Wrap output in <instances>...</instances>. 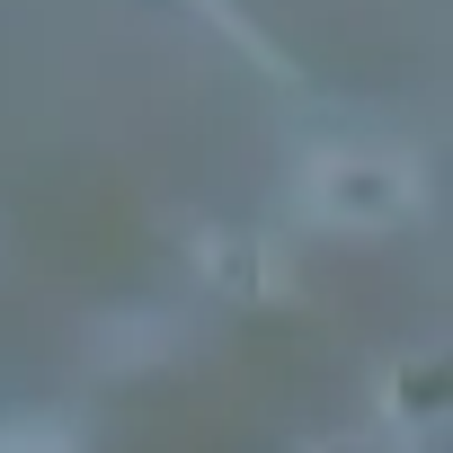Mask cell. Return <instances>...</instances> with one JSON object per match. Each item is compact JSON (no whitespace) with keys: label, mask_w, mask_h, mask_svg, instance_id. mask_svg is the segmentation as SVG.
<instances>
[{"label":"cell","mask_w":453,"mask_h":453,"mask_svg":"<svg viewBox=\"0 0 453 453\" xmlns=\"http://www.w3.org/2000/svg\"><path fill=\"white\" fill-rule=\"evenodd\" d=\"M311 204L329 222H391V213H409V169L365 160V151H329V160H311Z\"/></svg>","instance_id":"cell-1"},{"label":"cell","mask_w":453,"mask_h":453,"mask_svg":"<svg viewBox=\"0 0 453 453\" xmlns=\"http://www.w3.org/2000/svg\"><path fill=\"white\" fill-rule=\"evenodd\" d=\"M0 453H72L54 426H10V435H0Z\"/></svg>","instance_id":"cell-2"}]
</instances>
